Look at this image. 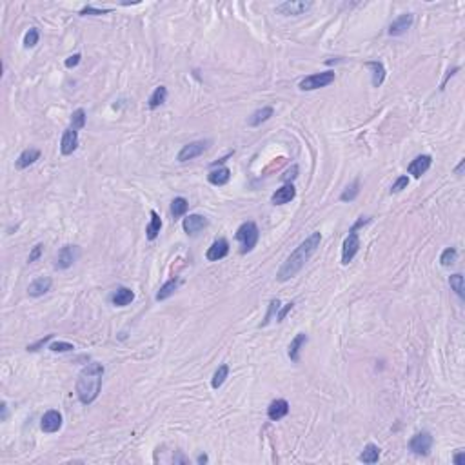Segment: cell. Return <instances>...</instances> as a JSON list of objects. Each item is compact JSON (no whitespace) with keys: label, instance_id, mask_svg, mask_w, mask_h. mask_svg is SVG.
I'll return each mask as SVG.
<instances>
[{"label":"cell","instance_id":"52a82bcc","mask_svg":"<svg viewBox=\"0 0 465 465\" xmlns=\"http://www.w3.org/2000/svg\"><path fill=\"white\" fill-rule=\"evenodd\" d=\"M80 257V249L76 246H64L58 251L57 260H55V269H67L71 267Z\"/></svg>","mask_w":465,"mask_h":465},{"label":"cell","instance_id":"7c38bea8","mask_svg":"<svg viewBox=\"0 0 465 465\" xmlns=\"http://www.w3.org/2000/svg\"><path fill=\"white\" fill-rule=\"evenodd\" d=\"M76 147H78V133L71 128L66 129L60 140V153L64 157H69L76 151Z\"/></svg>","mask_w":465,"mask_h":465},{"label":"cell","instance_id":"ba28073f","mask_svg":"<svg viewBox=\"0 0 465 465\" xmlns=\"http://www.w3.org/2000/svg\"><path fill=\"white\" fill-rule=\"evenodd\" d=\"M431 447H432V436L425 431L414 434L411 438V441H409V449L418 456H427L431 452Z\"/></svg>","mask_w":465,"mask_h":465},{"label":"cell","instance_id":"b9f144b4","mask_svg":"<svg viewBox=\"0 0 465 465\" xmlns=\"http://www.w3.org/2000/svg\"><path fill=\"white\" fill-rule=\"evenodd\" d=\"M109 13V10H95V8H91V6H87V8H84V10L80 11L82 17H86V15H105Z\"/></svg>","mask_w":465,"mask_h":465},{"label":"cell","instance_id":"83f0119b","mask_svg":"<svg viewBox=\"0 0 465 465\" xmlns=\"http://www.w3.org/2000/svg\"><path fill=\"white\" fill-rule=\"evenodd\" d=\"M178 284H180V280H178V278H171L169 282H166V284L162 285L160 291L157 293V300H158V302H160V300L169 298L171 294H175V291H176V287H178Z\"/></svg>","mask_w":465,"mask_h":465},{"label":"cell","instance_id":"6da1fadb","mask_svg":"<svg viewBox=\"0 0 465 465\" xmlns=\"http://www.w3.org/2000/svg\"><path fill=\"white\" fill-rule=\"evenodd\" d=\"M320 242H322V235H320V232H313L311 237L305 238L304 242L300 244V246L291 253L289 258L284 262V266L280 267L278 275H276L278 282H287V280H291L293 276L298 275L300 269L307 264L309 258L313 257L314 251L318 249Z\"/></svg>","mask_w":465,"mask_h":465},{"label":"cell","instance_id":"681fc988","mask_svg":"<svg viewBox=\"0 0 465 465\" xmlns=\"http://www.w3.org/2000/svg\"><path fill=\"white\" fill-rule=\"evenodd\" d=\"M8 418V405H6V402H2V420H6Z\"/></svg>","mask_w":465,"mask_h":465},{"label":"cell","instance_id":"1f68e13d","mask_svg":"<svg viewBox=\"0 0 465 465\" xmlns=\"http://www.w3.org/2000/svg\"><path fill=\"white\" fill-rule=\"evenodd\" d=\"M358 193H360V180H355L351 185L345 187V191L340 195V200L342 202H351V200H355L358 196Z\"/></svg>","mask_w":465,"mask_h":465},{"label":"cell","instance_id":"603a6c76","mask_svg":"<svg viewBox=\"0 0 465 465\" xmlns=\"http://www.w3.org/2000/svg\"><path fill=\"white\" fill-rule=\"evenodd\" d=\"M231 178V171L229 167H218V169H213V171L207 175V180L213 185H225Z\"/></svg>","mask_w":465,"mask_h":465},{"label":"cell","instance_id":"7bdbcfd3","mask_svg":"<svg viewBox=\"0 0 465 465\" xmlns=\"http://www.w3.org/2000/svg\"><path fill=\"white\" fill-rule=\"evenodd\" d=\"M80 58H82L80 53H75V55H71V57L66 60V67H69V69H71V67H76L78 64H80Z\"/></svg>","mask_w":465,"mask_h":465},{"label":"cell","instance_id":"d590c367","mask_svg":"<svg viewBox=\"0 0 465 465\" xmlns=\"http://www.w3.org/2000/svg\"><path fill=\"white\" fill-rule=\"evenodd\" d=\"M49 349H51L53 353H69L75 349V345L69 342H53L51 345H49Z\"/></svg>","mask_w":465,"mask_h":465},{"label":"cell","instance_id":"484cf974","mask_svg":"<svg viewBox=\"0 0 465 465\" xmlns=\"http://www.w3.org/2000/svg\"><path fill=\"white\" fill-rule=\"evenodd\" d=\"M162 229V220L160 216H158L157 211H151V222H149V225H147L146 232H147V240H155V238L158 237V232H160Z\"/></svg>","mask_w":465,"mask_h":465},{"label":"cell","instance_id":"cb8c5ba5","mask_svg":"<svg viewBox=\"0 0 465 465\" xmlns=\"http://www.w3.org/2000/svg\"><path fill=\"white\" fill-rule=\"evenodd\" d=\"M366 66L373 69V86H375V87L382 86V82H384V78H385V67H384V64H382V62H378V60H371V62H366Z\"/></svg>","mask_w":465,"mask_h":465},{"label":"cell","instance_id":"836d02e7","mask_svg":"<svg viewBox=\"0 0 465 465\" xmlns=\"http://www.w3.org/2000/svg\"><path fill=\"white\" fill-rule=\"evenodd\" d=\"M84 126H86V111L80 107V109L73 111V114H71V129L78 131V129H82Z\"/></svg>","mask_w":465,"mask_h":465},{"label":"cell","instance_id":"5b68a950","mask_svg":"<svg viewBox=\"0 0 465 465\" xmlns=\"http://www.w3.org/2000/svg\"><path fill=\"white\" fill-rule=\"evenodd\" d=\"M358 249H360V238H358L356 229L353 227L351 231H349V235L345 237L343 246H342V264L343 266L351 264L353 258L356 257V253H358Z\"/></svg>","mask_w":465,"mask_h":465},{"label":"cell","instance_id":"c3c4849f","mask_svg":"<svg viewBox=\"0 0 465 465\" xmlns=\"http://www.w3.org/2000/svg\"><path fill=\"white\" fill-rule=\"evenodd\" d=\"M209 461V458L205 454H200L198 458H196V463H207Z\"/></svg>","mask_w":465,"mask_h":465},{"label":"cell","instance_id":"277c9868","mask_svg":"<svg viewBox=\"0 0 465 465\" xmlns=\"http://www.w3.org/2000/svg\"><path fill=\"white\" fill-rule=\"evenodd\" d=\"M332 82H334V71H323L305 76L304 80L298 84V87L302 91H314L320 89V87H327Z\"/></svg>","mask_w":465,"mask_h":465},{"label":"cell","instance_id":"9a60e30c","mask_svg":"<svg viewBox=\"0 0 465 465\" xmlns=\"http://www.w3.org/2000/svg\"><path fill=\"white\" fill-rule=\"evenodd\" d=\"M431 164H432V158L429 157V155H420V157H416L411 164H409L407 171H409V175H413L414 178H420V176L425 175V173L429 171Z\"/></svg>","mask_w":465,"mask_h":465},{"label":"cell","instance_id":"3957f363","mask_svg":"<svg viewBox=\"0 0 465 465\" xmlns=\"http://www.w3.org/2000/svg\"><path fill=\"white\" fill-rule=\"evenodd\" d=\"M260 238V231L255 222H244L240 227L237 229V240L242 246V253H249L255 249Z\"/></svg>","mask_w":465,"mask_h":465},{"label":"cell","instance_id":"2e32d148","mask_svg":"<svg viewBox=\"0 0 465 465\" xmlns=\"http://www.w3.org/2000/svg\"><path fill=\"white\" fill-rule=\"evenodd\" d=\"M287 413H289V404H287V400H275V402H271L269 407H267V416H269V420H273V422H278V420H282L284 416H287Z\"/></svg>","mask_w":465,"mask_h":465},{"label":"cell","instance_id":"ee69618b","mask_svg":"<svg viewBox=\"0 0 465 465\" xmlns=\"http://www.w3.org/2000/svg\"><path fill=\"white\" fill-rule=\"evenodd\" d=\"M293 307H294V304H293V302H289V304H285V307L282 309L280 313H278V316H276V322H282V320L285 318V314L289 313V311H291V309H293Z\"/></svg>","mask_w":465,"mask_h":465},{"label":"cell","instance_id":"44dd1931","mask_svg":"<svg viewBox=\"0 0 465 465\" xmlns=\"http://www.w3.org/2000/svg\"><path fill=\"white\" fill-rule=\"evenodd\" d=\"M307 343V334L305 332H298L296 336L293 338V342L289 343V351H287V355H289V358L293 362H298L300 360V351H302V347Z\"/></svg>","mask_w":465,"mask_h":465},{"label":"cell","instance_id":"4dcf8cb0","mask_svg":"<svg viewBox=\"0 0 465 465\" xmlns=\"http://www.w3.org/2000/svg\"><path fill=\"white\" fill-rule=\"evenodd\" d=\"M456 260H458V251H456L454 247H447L445 251L441 253V257H440V264L443 267L454 266Z\"/></svg>","mask_w":465,"mask_h":465},{"label":"cell","instance_id":"8992f818","mask_svg":"<svg viewBox=\"0 0 465 465\" xmlns=\"http://www.w3.org/2000/svg\"><path fill=\"white\" fill-rule=\"evenodd\" d=\"M211 146V140H196V142H191L187 146H184L178 153V162H187L193 160V158L204 155L205 151Z\"/></svg>","mask_w":465,"mask_h":465},{"label":"cell","instance_id":"f35d334b","mask_svg":"<svg viewBox=\"0 0 465 465\" xmlns=\"http://www.w3.org/2000/svg\"><path fill=\"white\" fill-rule=\"evenodd\" d=\"M44 253V246L42 244H37V246L33 247V251L29 253V257H28V262L29 264H33V262H37L38 258H40V255Z\"/></svg>","mask_w":465,"mask_h":465},{"label":"cell","instance_id":"7dc6e473","mask_svg":"<svg viewBox=\"0 0 465 465\" xmlns=\"http://www.w3.org/2000/svg\"><path fill=\"white\" fill-rule=\"evenodd\" d=\"M463 167H465V160H463V158H461V160H460V164H458V167H456V169H454V173H456V175H460V176H461V173H463Z\"/></svg>","mask_w":465,"mask_h":465},{"label":"cell","instance_id":"f1b7e54d","mask_svg":"<svg viewBox=\"0 0 465 465\" xmlns=\"http://www.w3.org/2000/svg\"><path fill=\"white\" fill-rule=\"evenodd\" d=\"M187 209H189V202H187L184 196H176V198L171 202V213H173L175 218L184 216V214L187 213Z\"/></svg>","mask_w":465,"mask_h":465},{"label":"cell","instance_id":"5bb4252c","mask_svg":"<svg viewBox=\"0 0 465 465\" xmlns=\"http://www.w3.org/2000/svg\"><path fill=\"white\" fill-rule=\"evenodd\" d=\"M227 253H229V242L225 238H218V240H214L213 246L207 249L205 258H207L209 262H218V260H222V258L227 257Z\"/></svg>","mask_w":465,"mask_h":465},{"label":"cell","instance_id":"e0dca14e","mask_svg":"<svg viewBox=\"0 0 465 465\" xmlns=\"http://www.w3.org/2000/svg\"><path fill=\"white\" fill-rule=\"evenodd\" d=\"M294 196H296V189H294V185L285 184V185H282L280 189H276V193H273L271 202H273L275 205H284V204H287V202H291Z\"/></svg>","mask_w":465,"mask_h":465},{"label":"cell","instance_id":"bcb514c9","mask_svg":"<svg viewBox=\"0 0 465 465\" xmlns=\"http://www.w3.org/2000/svg\"><path fill=\"white\" fill-rule=\"evenodd\" d=\"M173 461H175V463H189V460H187L185 456H182L180 452H178V454H176L175 458H173Z\"/></svg>","mask_w":465,"mask_h":465},{"label":"cell","instance_id":"8fae6325","mask_svg":"<svg viewBox=\"0 0 465 465\" xmlns=\"http://www.w3.org/2000/svg\"><path fill=\"white\" fill-rule=\"evenodd\" d=\"M414 22V17L411 13H404L400 15L398 19H394L389 26V35L391 37H402L404 33H407L411 26Z\"/></svg>","mask_w":465,"mask_h":465},{"label":"cell","instance_id":"4316f807","mask_svg":"<svg viewBox=\"0 0 465 465\" xmlns=\"http://www.w3.org/2000/svg\"><path fill=\"white\" fill-rule=\"evenodd\" d=\"M166 98H167V89L164 86H158L157 89L153 91V95L149 96L147 105H149L151 109H157L158 105H162L164 102H166Z\"/></svg>","mask_w":465,"mask_h":465},{"label":"cell","instance_id":"ab89813d","mask_svg":"<svg viewBox=\"0 0 465 465\" xmlns=\"http://www.w3.org/2000/svg\"><path fill=\"white\" fill-rule=\"evenodd\" d=\"M49 340H53V334H46V336L40 338V340H38L37 343H33V345H28V351H31V353L38 351V349H40L42 345H46V343H48Z\"/></svg>","mask_w":465,"mask_h":465},{"label":"cell","instance_id":"f6af8a7d","mask_svg":"<svg viewBox=\"0 0 465 465\" xmlns=\"http://www.w3.org/2000/svg\"><path fill=\"white\" fill-rule=\"evenodd\" d=\"M452 461H454L456 465H463L465 463V451L458 452V454L454 456V460H452Z\"/></svg>","mask_w":465,"mask_h":465},{"label":"cell","instance_id":"e575fe53","mask_svg":"<svg viewBox=\"0 0 465 465\" xmlns=\"http://www.w3.org/2000/svg\"><path fill=\"white\" fill-rule=\"evenodd\" d=\"M38 38H40V35H38V29L37 28H31L26 33L24 37V48H35L38 44Z\"/></svg>","mask_w":465,"mask_h":465},{"label":"cell","instance_id":"d6986e66","mask_svg":"<svg viewBox=\"0 0 465 465\" xmlns=\"http://www.w3.org/2000/svg\"><path fill=\"white\" fill-rule=\"evenodd\" d=\"M133 300H135V293L129 289V287H119V289L113 293V296H111V302H113V305H117V307H126V305H129Z\"/></svg>","mask_w":465,"mask_h":465},{"label":"cell","instance_id":"9c48e42d","mask_svg":"<svg viewBox=\"0 0 465 465\" xmlns=\"http://www.w3.org/2000/svg\"><path fill=\"white\" fill-rule=\"evenodd\" d=\"M313 8V2H304V0H298V2H282V4L276 6V11L285 17H298V15H304L305 11H309Z\"/></svg>","mask_w":465,"mask_h":465},{"label":"cell","instance_id":"d4e9b609","mask_svg":"<svg viewBox=\"0 0 465 465\" xmlns=\"http://www.w3.org/2000/svg\"><path fill=\"white\" fill-rule=\"evenodd\" d=\"M358 458H360V461H364V463H376L378 458H380L378 445H375V443H367L366 449H364V452H362Z\"/></svg>","mask_w":465,"mask_h":465},{"label":"cell","instance_id":"30bf717a","mask_svg":"<svg viewBox=\"0 0 465 465\" xmlns=\"http://www.w3.org/2000/svg\"><path fill=\"white\" fill-rule=\"evenodd\" d=\"M209 225V220L205 218V216H202V214H189V216H185L184 222H182V227H184V231L189 235V237H195V235H198L202 229H205Z\"/></svg>","mask_w":465,"mask_h":465},{"label":"cell","instance_id":"60d3db41","mask_svg":"<svg viewBox=\"0 0 465 465\" xmlns=\"http://www.w3.org/2000/svg\"><path fill=\"white\" fill-rule=\"evenodd\" d=\"M296 176H298V166H293L289 171H285V175L282 176V180H284L285 184H291V180H294Z\"/></svg>","mask_w":465,"mask_h":465},{"label":"cell","instance_id":"8d00e7d4","mask_svg":"<svg viewBox=\"0 0 465 465\" xmlns=\"http://www.w3.org/2000/svg\"><path fill=\"white\" fill-rule=\"evenodd\" d=\"M278 307H280V300L278 298H273L269 302V311H267L266 318H264V322H262V325H267V323L271 322V318H273V314L278 311Z\"/></svg>","mask_w":465,"mask_h":465},{"label":"cell","instance_id":"7a4b0ae2","mask_svg":"<svg viewBox=\"0 0 465 465\" xmlns=\"http://www.w3.org/2000/svg\"><path fill=\"white\" fill-rule=\"evenodd\" d=\"M102 376H104V367L96 362H91L80 371L76 380V396L84 405L93 404L98 398L102 389Z\"/></svg>","mask_w":465,"mask_h":465},{"label":"cell","instance_id":"f546056e","mask_svg":"<svg viewBox=\"0 0 465 465\" xmlns=\"http://www.w3.org/2000/svg\"><path fill=\"white\" fill-rule=\"evenodd\" d=\"M227 376H229V366H227V364H222V366L216 369V373H214V376H213V382H211L213 389H218V387H222Z\"/></svg>","mask_w":465,"mask_h":465},{"label":"cell","instance_id":"d6a6232c","mask_svg":"<svg viewBox=\"0 0 465 465\" xmlns=\"http://www.w3.org/2000/svg\"><path fill=\"white\" fill-rule=\"evenodd\" d=\"M449 284H451L452 291H456V294L460 296V298H463L465 296V285H463V276L460 275V273H456V275H452L451 278H449Z\"/></svg>","mask_w":465,"mask_h":465},{"label":"cell","instance_id":"74e56055","mask_svg":"<svg viewBox=\"0 0 465 465\" xmlns=\"http://www.w3.org/2000/svg\"><path fill=\"white\" fill-rule=\"evenodd\" d=\"M409 184V178L407 176H400V178H396V182H394L393 185H391V193H400V191H404L405 187H407Z\"/></svg>","mask_w":465,"mask_h":465},{"label":"cell","instance_id":"ffe728a7","mask_svg":"<svg viewBox=\"0 0 465 465\" xmlns=\"http://www.w3.org/2000/svg\"><path fill=\"white\" fill-rule=\"evenodd\" d=\"M40 158V151L35 149V147H29L20 153V157L17 158V169H26V167L33 166L35 162Z\"/></svg>","mask_w":465,"mask_h":465},{"label":"cell","instance_id":"7402d4cb","mask_svg":"<svg viewBox=\"0 0 465 465\" xmlns=\"http://www.w3.org/2000/svg\"><path fill=\"white\" fill-rule=\"evenodd\" d=\"M273 113H275V109L273 107H262V109H257L255 113L249 117V120H247V124L251 126V128H258L260 124L267 122V120L273 117Z\"/></svg>","mask_w":465,"mask_h":465},{"label":"cell","instance_id":"ac0fdd59","mask_svg":"<svg viewBox=\"0 0 465 465\" xmlns=\"http://www.w3.org/2000/svg\"><path fill=\"white\" fill-rule=\"evenodd\" d=\"M51 285H53V282L49 276H40V278H37V280H33L29 284L28 294L29 296H35V298H37V296H42V294H46L51 289Z\"/></svg>","mask_w":465,"mask_h":465},{"label":"cell","instance_id":"4fadbf2b","mask_svg":"<svg viewBox=\"0 0 465 465\" xmlns=\"http://www.w3.org/2000/svg\"><path fill=\"white\" fill-rule=\"evenodd\" d=\"M62 427V414L58 413V411H55V409H51V411H48V413L42 416V422H40V429H42L44 432H57L60 431Z\"/></svg>","mask_w":465,"mask_h":465}]
</instances>
